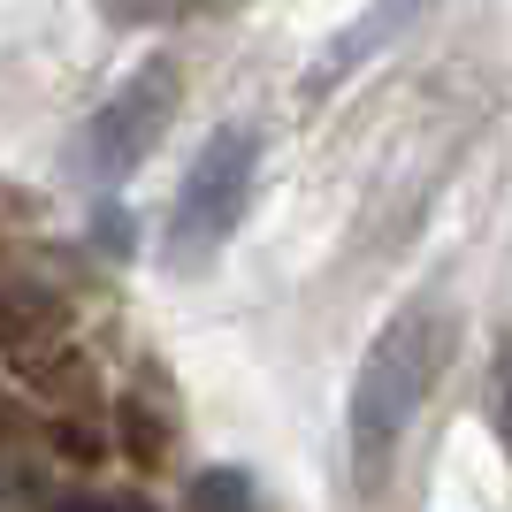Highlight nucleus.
<instances>
[{
    "label": "nucleus",
    "instance_id": "obj_1",
    "mask_svg": "<svg viewBox=\"0 0 512 512\" xmlns=\"http://www.w3.org/2000/svg\"><path fill=\"white\" fill-rule=\"evenodd\" d=\"M444 352H451V314L444 306H406L383 337L367 344L360 383H352V474H360V490L383 482L390 451H398L406 421L421 413Z\"/></svg>",
    "mask_w": 512,
    "mask_h": 512
},
{
    "label": "nucleus",
    "instance_id": "obj_2",
    "mask_svg": "<svg viewBox=\"0 0 512 512\" xmlns=\"http://www.w3.org/2000/svg\"><path fill=\"white\" fill-rule=\"evenodd\" d=\"M253 169H260V138L245 123H222L199 146V161L184 169V192H176L169 214V268H199L230 245L237 214L253 199Z\"/></svg>",
    "mask_w": 512,
    "mask_h": 512
},
{
    "label": "nucleus",
    "instance_id": "obj_3",
    "mask_svg": "<svg viewBox=\"0 0 512 512\" xmlns=\"http://www.w3.org/2000/svg\"><path fill=\"white\" fill-rule=\"evenodd\" d=\"M169 115H176V62H146L123 92H115V100L100 107V115H92V130H85V169L115 184V176L138 169V153L169 130Z\"/></svg>",
    "mask_w": 512,
    "mask_h": 512
},
{
    "label": "nucleus",
    "instance_id": "obj_4",
    "mask_svg": "<svg viewBox=\"0 0 512 512\" xmlns=\"http://www.w3.org/2000/svg\"><path fill=\"white\" fill-rule=\"evenodd\" d=\"M406 16H413V0H375V8H367V16L352 23V31H344V46H337V54H329V62L314 69V77H344V69L360 62L367 46H383V39H390V31H398Z\"/></svg>",
    "mask_w": 512,
    "mask_h": 512
},
{
    "label": "nucleus",
    "instance_id": "obj_5",
    "mask_svg": "<svg viewBox=\"0 0 512 512\" xmlns=\"http://www.w3.org/2000/svg\"><path fill=\"white\" fill-rule=\"evenodd\" d=\"M199 512H253L245 474H207V482H199Z\"/></svg>",
    "mask_w": 512,
    "mask_h": 512
},
{
    "label": "nucleus",
    "instance_id": "obj_6",
    "mask_svg": "<svg viewBox=\"0 0 512 512\" xmlns=\"http://www.w3.org/2000/svg\"><path fill=\"white\" fill-rule=\"evenodd\" d=\"M107 23H169L184 16V8H199V0H100Z\"/></svg>",
    "mask_w": 512,
    "mask_h": 512
},
{
    "label": "nucleus",
    "instance_id": "obj_7",
    "mask_svg": "<svg viewBox=\"0 0 512 512\" xmlns=\"http://www.w3.org/2000/svg\"><path fill=\"white\" fill-rule=\"evenodd\" d=\"M497 428H505V451H512V367H505V406H497Z\"/></svg>",
    "mask_w": 512,
    "mask_h": 512
}]
</instances>
